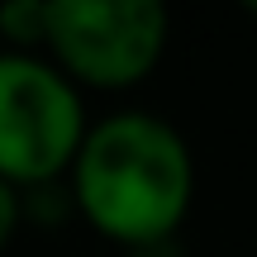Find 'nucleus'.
Instances as JSON below:
<instances>
[{
    "mask_svg": "<svg viewBox=\"0 0 257 257\" xmlns=\"http://www.w3.org/2000/svg\"><path fill=\"white\" fill-rule=\"evenodd\" d=\"M172 43V15L157 0H48L43 53L81 91H134Z\"/></svg>",
    "mask_w": 257,
    "mask_h": 257,
    "instance_id": "obj_3",
    "label": "nucleus"
},
{
    "mask_svg": "<svg viewBox=\"0 0 257 257\" xmlns=\"http://www.w3.org/2000/svg\"><path fill=\"white\" fill-rule=\"evenodd\" d=\"M19 229H24V195H19V186H10L5 176H0V248H5Z\"/></svg>",
    "mask_w": 257,
    "mask_h": 257,
    "instance_id": "obj_5",
    "label": "nucleus"
},
{
    "mask_svg": "<svg viewBox=\"0 0 257 257\" xmlns=\"http://www.w3.org/2000/svg\"><path fill=\"white\" fill-rule=\"evenodd\" d=\"M76 214L124 252L176 243L195 200V157L181 128L153 110L91 119L72 172Z\"/></svg>",
    "mask_w": 257,
    "mask_h": 257,
    "instance_id": "obj_1",
    "label": "nucleus"
},
{
    "mask_svg": "<svg viewBox=\"0 0 257 257\" xmlns=\"http://www.w3.org/2000/svg\"><path fill=\"white\" fill-rule=\"evenodd\" d=\"M86 128V91L53 57L0 48V176L10 186L67 181Z\"/></svg>",
    "mask_w": 257,
    "mask_h": 257,
    "instance_id": "obj_2",
    "label": "nucleus"
},
{
    "mask_svg": "<svg viewBox=\"0 0 257 257\" xmlns=\"http://www.w3.org/2000/svg\"><path fill=\"white\" fill-rule=\"evenodd\" d=\"M0 38H5L10 53H43L48 48V0L0 5Z\"/></svg>",
    "mask_w": 257,
    "mask_h": 257,
    "instance_id": "obj_4",
    "label": "nucleus"
},
{
    "mask_svg": "<svg viewBox=\"0 0 257 257\" xmlns=\"http://www.w3.org/2000/svg\"><path fill=\"white\" fill-rule=\"evenodd\" d=\"M248 15H252V19H257V0H252V5H248Z\"/></svg>",
    "mask_w": 257,
    "mask_h": 257,
    "instance_id": "obj_6",
    "label": "nucleus"
}]
</instances>
